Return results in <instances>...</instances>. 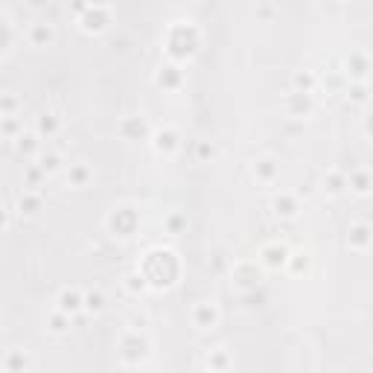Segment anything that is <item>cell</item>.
I'll return each mask as SVG.
<instances>
[{
    "instance_id": "obj_1",
    "label": "cell",
    "mask_w": 373,
    "mask_h": 373,
    "mask_svg": "<svg viewBox=\"0 0 373 373\" xmlns=\"http://www.w3.org/2000/svg\"><path fill=\"white\" fill-rule=\"evenodd\" d=\"M198 326H201V329H207L210 324H213V321H216V309H213V306H207V303H201V306H198Z\"/></svg>"
},
{
    "instance_id": "obj_2",
    "label": "cell",
    "mask_w": 373,
    "mask_h": 373,
    "mask_svg": "<svg viewBox=\"0 0 373 373\" xmlns=\"http://www.w3.org/2000/svg\"><path fill=\"white\" fill-rule=\"evenodd\" d=\"M79 306H82V297L76 291H64V294H61V309H64V312H76Z\"/></svg>"
},
{
    "instance_id": "obj_3",
    "label": "cell",
    "mask_w": 373,
    "mask_h": 373,
    "mask_svg": "<svg viewBox=\"0 0 373 373\" xmlns=\"http://www.w3.org/2000/svg\"><path fill=\"white\" fill-rule=\"evenodd\" d=\"M50 35H53V32H50V26H47L44 21H38L32 26V38H35V41H50Z\"/></svg>"
},
{
    "instance_id": "obj_4",
    "label": "cell",
    "mask_w": 373,
    "mask_h": 373,
    "mask_svg": "<svg viewBox=\"0 0 373 373\" xmlns=\"http://www.w3.org/2000/svg\"><path fill=\"white\" fill-rule=\"evenodd\" d=\"M82 303H85L88 309H93V312H99V309H102V294H88Z\"/></svg>"
}]
</instances>
